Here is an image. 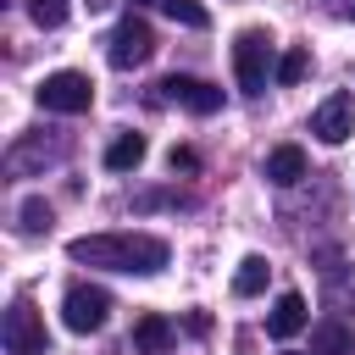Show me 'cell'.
<instances>
[{
	"instance_id": "6da1fadb",
	"label": "cell",
	"mask_w": 355,
	"mask_h": 355,
	"mask_svg": "<svg viewBox=\"0 0 355 355\" xmlns=\"http://www.w3.org/2000/svg\"><path fill=\"white\" fill-rule=\"evenodd\" d=\"M67 255L78 266H105V272H161L166 266V239L155 233H83L67 244Z\"/></svg>"
},
{
	"instance_id": "7a4b0ae2",
	"label": "cell",
	"mask_w": 355,
	"mask_h": 355,
	"mask_svg": "<svg viewBox=\"0 0 355 355\" xmlns=\"http://www.w3.org/2000/svg\"><path fill=\"white\" fill-rule=\"evenodd\" d=\"M266 72H272V39L261 28H244L233 39V78L244 94H266Z\"/></svg>"
},
{
	"instance_id": "3957f363",
	"label": "cell",
	"mask_w": 355,
	"mask_h": 355,
	"mask_svg": "<svg viewBox=\"0 0 355 355\" xmlns=\"http://www.w3.org/2000/svg\"><path fill=\"white\" fill-rule=\"evenodd\" d=\"M6 355H50V333H44V322H39V311L28 305V300H17L11 311H6Z\"/></svg>"
},
{
	"instance_id": "277c9868",
	"label": "cell",
	"mask_w": 355,
	"mask_h": 355,
	"mask_svg": "<svg viewBox=\"0 0 355 355\" xmlns=\"http://www.w3.org/2000/svg\"><path fill=\"white\" fill-rule=\"evenodd\" d=\"M89 100H94V83H89L83 72H50V78L39 83V105H44V111L78 116V111H89Z\"/></svg>"
},
{
	"instance_id": "5b68a950",
	"label": "cell",
	"mask_w": 355,
	"mask_h": 355,
	"mask_svg": "<svg viewBox=\"0 0 355 355\" xmlns=\"http://www.w3.org/2000/svg\"><path fill=\"white\" fill-rule=\"evenodd\" d=\"M155 100H172V105H183V111H194V116L222 111V89H211L205 78H189V72L161 78V83H155Z\"/></svg>"
},
{
	"instance_id": "8992f818",
	"label": "cell",
	"mask_w": 355,
	"mask_h": 355,
	"mask_svg": "<svg viewBox=\"0 0 355 355\" xmlns=\"http://www.w3.org/2000/svg\"><path fill=\"white\" fill-rule=\"evenodd\" d=\"M105 316H111V294H105V288H94V283L67 288V300H61V322H67L72 333H94V327H105Z\"/></svg>"
},
{
	"instance_id": "52a82bcc",
	"label": "cell",
	"mask_w": 355,
	"mask_h": 355,
	"mask_svg": "<svg viewBox=\"0 0 355 355\" xmlns=\"http://www.w3.org/2000/svg\"><path fill=\"white\" fill-rule=\"evenodd\" d=\"M105 55H111V67H139V61H150L155 55V33H150V22L144 17H122L116 22V33H111V44H105Z\"/></svg>"
},
{
	"instance_id": "ba28073f",
	"label": "cell",
	"mask_w": 355,
	"mask_h": 355,
	"mask_svg": "<svg viewBox=\"0 0 355 355\" xmlns=\"http://www.w3.org/2000/svg\"><path fill=\"white\" fill-rule=\"evenodd\" d=\"M311 133H316L322 144H344V139L355 133V100H349V94H327V100L311 111Z\"/></svg>"
},
{
	"instance_id": "9c48e42d",
	"label": "cell",
	"mask_w": 355,
	"mask_h": 355,
	"mask_svg": "<svg viewBox=\"0 0 355 355\" xmlns=\"http://www.w3.org/2000/svg\"><path fill=\"white\" fill-rule=\"evenodd\" d=\"M305 322H311L305 294H277V305H272V316H266V333H272V338H294Z\"/></svg>"
},
{
	"instance_id": "30bf717a",
	"label": "cell",
	"mask_w": 355,
	"mask_h": 355,
	"mask_svg": "<svg viewBox=\"0 0 355 355\" xmlns=\"http://www.w3.org/2000/svg\"><path fill=\"white\" fill-rule=\"evenodd\" d=\"M266 178L283 183V189L300 183V178H305V150H300V144H277V150L266 155Z\"/></svg>"
},
{
	"instance_id": "8fae6325",
	"label": "cell",
	"mask_w": 355,
	"mask_h": 355,
	"mask_svg": "<svg viewBox=\"0 0 355 355\" xmlns=\"http://www.w3.org/2000/svg\"><path fill=\"white\" fill-rule=\"evenodd\" d=\"M311 344H316V355H355V333L338 327V322H316Z\"/></svg>"
},
{
	"instance_id": "7c38bea8",
	"label": "cell",
	"mask_w": 355,
	"mask_h": 355,
	"mask_svg": "<svg viewBox=\"0 0 355 355\" xmlns=\"http://www.w3.org/2000/svg\"><path fill=\"white\" fill-rule=\"evenodd\" d=\"M139 161H144V139H139V133L111 139V150H105V166H111V172H133Z\"/></svg>"
},
{
	"instance_id": "4fadbf2b",
	"label": "cell",
	"mask_w": 355,
	"mask_h": 355,
	"mask_svg": "<svg viewBox=\"0 0 355 355\" xmlns=\"http://www.w3.org/2000/svg\"><path fill=\"white\" fill-rule=\"evenodd\" d=\"M133 344H139V349H150V355H161V349L172 344V322H166V316H139Z\"/></svg>"
},
{
	"instance_id": "5bb4252c",
	"label": "cell",
	"mask_w": 355,
	"mask_h": 355,
	"mask_svg": "<svg viewBox=\"0 0 355 355\" xmlns=\"http://www.w3.org/2000/svg\"><path fill=\"white\" fill-rule=\"evenodd\" d=\"M261 288H266V261H261V255H244L239 272H233V294L250 300V294H261Z\"/></svg>"
},
{
	"instance_id": "9a60e30c",
	"label": "cell",
	"mask_w": 355,
	"mask_h": 355,
	"mask_svg": "<svg viewBox=\"0 0 355 355\" xmlns=\"http://www.w3.org/2000/svg\"><path fill=\"white\" fill-rule=\"evenodd\" d=\"M161 11H166L172 22H183V28H211V11H205L200 0H161Z\"/></svg>"
},
{
	"instance_id": "2e32d148",
	"label": "cell",
	"mask_w": 355,
	"mask_h": 355,
	"mask_svg": "<svg viewBox=\"0 0 355 355\" xmlns=\"http://www.w3.org/2000/svg\"><path fill=\"white\" fill-rule=\"evenodd\" d=\"M28 17L39 28H61L67 22V0H28Z\"/></svg>"
},
{
	"instance_id": "e0dca14e",
	"label": "cell",
	"mask_w": 355,
	"mask_h": 355,
	"mask_svg": "<svg viewBox=\"0 0 355 355\" xmlns=\"http://www.w3.org/2000/svg\"><path fill=\"white\" fill-rule=\"evenodd\" d=\"M44 227H50V205L39 194H28L22 200V233H44Z\"/></svg>"
},
{
	"instance_id": "ac0fdd59",
	"label": "cell",
	"mask_w": 355,
	"mask_h": 355,
	"mask_svg": "<svg viewBox=\"0 0 355 355\" xmlns=\"http://www.w3.org/2000/svg\"><path fill=\"white\" fill-rule=\"evenodd\" d=\"M305 67H311V55H305V50L277 55V83H300V78H305Z\"/></svg>"
},
{
	"instance_id": "d6986e66",
	"label": "cell",
	"mask_w": 355,
	"mask_h": 355,
	"mask_svg": "<svg viewBox=\"0 0 355 355\" xmlns=\"http://www.w3.org/2000/svg\"><path fill=\"white\" fill-rule=\"evenodd\" d=\"M172 172H194V150H172Z\"/></svg>"
},
{
	"instance_id": "ffe728a7",
	"label": "cell",
	"mask_w": 355,
	"mask_h": 355,
	"mask_svg": "<svg viewBox=\"0 0 355 355\" xmlns=\"http://www.w3.org/2000/svg\"><path fill=\"white\" fill-rule=\"evenodd\" d=\"M133 6H161V0H133Z\"/></svg>"
},
{
	"instance_id": "44dd1931",
	"label": "cell",
	"mask_w": 355,
	"mask_h": 355,
	"mask_svg": "<svg viewBox=\"0 0 355 355\" xmlns=\"http://www.w3.org/2000/svg\"><path fill=\"white\" fill-rule=\"evenodd\" d=\"M349 17H355V0H349Z\"/></svg>"
}]
</instances>
